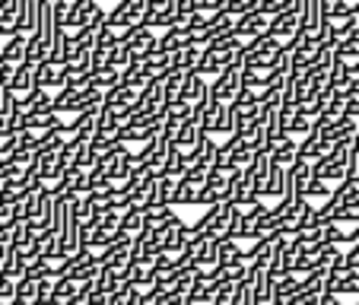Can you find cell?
Here are the masks:
<instances>
[{"mask_svg": "<svg viewBox=\"0 0 359 305\" xmlns=\"http://www.w3.org/2000/svg\"><path fill=\"white\" fill-rule=\"evenodd\" d=\"M242 51H245V67H251V70H271L273 64L283 57V41L273 39L271 32H264V35H258V39L245 41Z\"/></svg>", "mask_w": 359, "mask_h": 305, "instance_id": "obj_1", "label": "cell"}, {"mask_svg": "<svg viewBox=\"0 0 359 305\" xmlns=\"http://www.w3.org/2000/svg\"><path fill=\"white\" fill-rule=\"evenodd\" d=\"M105 22L115 32H130V29L143 26V0H118L115 7L109 10Z\"/></svg>", "mask_w": 359, "mask_h": 305, "instance_id": "obj_2", "label": "cell"}, {"mask_svg": "<svg viewBox=\"0 0 359 305\" xmlns=\"http://www.w3.org/2000/svg\"><path fill=\"white\" fill-rule=\"evenodd\" d=\"M232 182H236L232 175L210 169V172H207V182H203V188H201V194H197V207H210V203L229 201V194H232Z\"/></svg>", "mask_w": 359, "mask_h": 305, "instance_id": "obj_3", "label": "cell"}, {"mask_svg": "<svg viewBox=\"0 0 359 305\" xmlns=\"http://www.w3.org/2000/svg\"><path fill=\"white\" fill-rule=\"evenodd\" d=\"M163 128V115H134L128 124H121V140L124 143H147L149 137H156Z\"/></svg>", "mask_w": 359, "mask_h": 305, "instance_id": "obj_4", "label": "cell"}, {"mask_svg": "<svg viewBox=\"0 0 359 305\" xmlns=\"http://www.w3.org/2000/svg\"><path fill=\"white\" fill-rule=\"evenodd\" d=\"M283 242H286V236H271V238L251 242L248 248H245V264H255V267H261V271H267V267L273 264V258H277V251Z\"/></svg>", "mask_w": 359, "mask_h": 305, "instance_id": "obj_5", "label": "cell"}, {"mask_svg": "<svg viewBox=\"0 0 359 305\" xmlns=\"http://www.w3.org/2000/svg\"><path fill=\"white\" fill-rule=\"evenodd\" d=\"M156 39H159L156 29H149V26H137V29H130V32H118V41H124L134 57L149 55V51L156 48Z\"/></svg>", "mask_w": 359, "mask_h": 305, "instance_id": "obj_6", "label": "cell"}, {"mask_svg": "<svg viewBox=\"0 0 359 305\" xmlns=\"http://www.w3.org/2000/svg\"><path fill=\"white\" fill-rule=\"evenodd\" d=\"M238 89H242V70L226 67L223 74L213 76V80H210V89H207V93H210L217 102H232V99H236Z\"/></svg>", "mask_w": 359, "mask_h": 305, "instance_id": "obj_7", "label": "cell"}, {"mask_svg": "<svg viewBox=\"0 0 359 305\" xmlns=\"http://www.w3.org/2000/svg\"><path fill=\"white\" fill-rule=\"evenodd\" d=\"M267 32H271L273 39H280V41H290L292 35L299 32V10L296 7H283L277 16L267 20Z\"/></svg>", "mask_w": 359, "mask_h": 305, "instance_id": "obj_8", "label": "cell"}, {"mask_svg": "<svg viewBox=\"0 0 359 305\" xmlns=\"http://www.w3.org/2000/svg\"><path fill=\"white\" fill-rule=\"evenodd\" d=\"M267 32V16L261 10H251V13L236 16V26H232V35H238L242 41L258 39V35Z\"/></svg>", "mask_w": 359, "mask_h": 305, "instance_id": "obj_9", "label": "cell"}, {"mask_svg": "<svg viewBox=\"0 0 359 305\" xmlns=\"http://www.w3.org/2000/svg\"><path fill=\"white\" fill-rule=\"evenodd\" d=\"M121 140V121H115L111 115H105L102 111V118H99V124H95V134H93V149L95 153H102L105 147H111V143H118Z\"/></svg>", "mask_w": 359, "mask_h": 305, "instance_id": "obj_10", "label": "cell"}, {"mask_svg": "<svg viewBox=\"0 0 359 305\" xmlns=\"http://www.w3.org/2000/svg\"><path fill=\"white\" fill-rule=\"evenodd\" d=\"M267 156H271V163H277V165H292L299 159V140L292 134H283V137H277V140L271 143V149H267Z\"/></svg>", "mask_w": 359, "mask_h": 305, "instance_id": "obj_11", "label": "cell"}, {"mask_svg": "<svg viewBox=\"0 0 359 305\" xmlns=\"http://www.w3.org/2000/svg\"><path fill=\"white\" fill-rule=\"evenodd\" d=\"M35 86L55 93V89L64 86V64H55V61H39L35 64Z\"/></svg>", "mask_w": 359, "mask_h": 305, "instance_id": "obj_12", "label": "cell"}, {"mask_svg": "<svg viewBox=\"0 0 359 305\" xmlns=\"http://www.w3.org/2000/svg\"><path fill=\"white\" fill-rule=\"evenodd\" d=\"M20 99H22V109L32 111V115H55V93H48V89L35 86L26 95H20Z\"/></svg>", "mask_w": 359, "mask_h": 305, "instance_id": "obj_13", "label": "cell"}, {"mask_svg": "<svg viewBox=\"0 0 359 305\" xmlns=\"http://www.w3.org/2000/svg\"><path fill=\"white\" fill-rule=\"evenodd\" d=\"M99 118H102V109H89V111H80V115H74V121H67V137L93 140Z\"/></svg>", "mask_w": 359, "mask_h": 305, "instance_id": "obj_14", "label": "cell"}, {"mask_svg": "<svg viewBox=\"0 0 359 305\" xmlns=\"http://www.w3.org/2000/svg\"><path fill=\"white\" fill-rule=\"evenodd\" d=\"M207 89H210V83L203 80L201 74L188 70V74L182 76V89H178V99L188 102V105H194V102H201L203 95H207Z\"/></svg>", "mask_w": 359, "mask_h": 305, "instance_id": "obj_15", "label": "cell"}, {"mask_svg": "<svg viewBox=\"0 0 359 305\" xmlns=\"http://www.w3.org/2000/svg\"><path fill=\"white\" fill-rule=\"evenodd\" d=\"M26 51H29V35H10V39L0 41V61L4 64H20L26 61Z\"/></svg>", "mask_w": 359, "mask_h": 305, "instance_id": "obj_16", "label": "cell"}, {"mask_svg": "<svg viewBox=\"0 0 359 305\" xmlns=\"http://www.w3.org/2000/svg\"><path fill=\"white\" fill-rule=\"evenodd\" d=\"M83 109V89H57L55 93V115H80Z\"/></svg>", "mask_w": 359, "mask_h": 305, "instance_id": "obj_17", "label": "cell"}, {"mask_svg": "<svg viewBox=\"0 0 359 305\" xmlns=\"http://www.w3.org/2000/svg\"><path fill=\"white\" fill-rule=\"evenodd\" d=\"M35 238H39V232H35L32 223H13L10 226V248L35 251ZM35 255H39V251H35Z\"/></svg>", "mask_w": 359, "mask_h": 305, "instance_id": "obj_18", "label": "cell"}, {"mask_svg": "<svg viewBox=\"0 0 359 305\" xmlns=\"http://www.w3.org/2000/svg\"><path fill=\"white\" fill-rule=\"evenodd\" d=\"M10 89L16 95H26L29 89H35V64L32 61H20L13 67V76H10Z\"/></svg>", "mask_w": 359, "mask_h": 305, "instance_id": "obj_19", "label": "cell"}, {"mask_svg": "<svg viewBox=\"0 0 359 305\" xmlns=\"http://www.w3.org/2000/svg\"><path fill=\"white\" fill-rule=\"evenodd\" d=\"M201 137H203V130L197 128V121L191 118V121H184L182 128L172 130V147H178V149H191L197 140H201Z\"/></svg>", "mask_w": 359, "mask_h": 305, "instance_id": "obj_20", "label": "cell"}, {"mask_svg": "<svg viewBox=\"0 0 359 305\" xmlns=\"http://www.w3.org/2000/svg\"><path fill=\"white\" fill-rule=\"evenodd\" d=\"M232 26H236V16L229 10H219V13H210L207 16V39H219V35H229Z\"/></svg>", "mask_w": 359, "mask_h": 305, "instance_id": "obj_21", "label": "cell"}, {"mask_svg": "<svg viewBox=\"0 0 359 305\" xmlns=\"http://www.w3.org/2000/svg\"><path fill=\"white\" fill-rule=\"evenodd\" d=\"M217 264H219V267H238V264H245V248H242V242H219V248H217Z\"/></svg>", "mask_w": 359, "mask_h": 305, "instance_id": "obj_22", "label": "cell"}, {"mask_svg": "<svg viewBox=\"0 0 359 305\" xmlns=\"http://www.w3.org/2000/svg\"><path fill=\"white\" fill-rule=\"evenodd\" d=\"M197 57H201V48H191V45L178 48L175 55L169 57V70H175V74H188V70H194Z\"/></svg>", "mask_w": 359, "mask_h": 305, "instance_id": "obj_23", "label": "cell"}, {"mask_svg": "<svg viewBox=\"0 0 359 305\" xmlns=\"http://www.w3.org/2000/svg\"><path fill=\"white\" fill-rule=\"evenodd\" d=\"M283 184H286V169L277 165V163H271V169H267V182H264V201H280Z\"/></svg>", "mask_w": 359, "mask_h": 305, "instance_id": "obj_24", "label": "cell"}, {"mask_svg": "<svg viewBox=\"0 0 359 305\" xmlns=\"http://www.w3.org/2000/svg\"><path fill=\"white\" fill-rule=\"evenodd\" d=\"M118 229H121V238H134L143 232V210L137 207H128V210L118 217Z\"/></svg>", "mask_w": 359, "mask_h": 305, "instance_id": "obj_25", "label": "cell"}, {"mask_svg": "<svg viewBox=\"0 0 359 305\" xmlns=\"http://www.w3.org/2000/svg\"><path fill=\"white\" fill-rule=\"evenodd\" d=\"M219 213H223V201L219 203H210L207 210L197 217V223L191 226L194 232H207V236H213V229H217V223H219Z\"/></svg>", "mask_w": 359, "mask_h": 305, "instance_id": "obj_26", "label": "cell"}, {"mask_svg": "<svg viewBox=\"0 0 359 305\" xmlns=\"http://www.w3.org/2000/svg\"><path fill=\"white\" fill-rule=\"evenodd\" d=\"M16 305H39V283L29 277H20L16 280Z\"/></svg>", "mask_w": 359, "mask_h": 305, "instance_id": "obj_27", "label": "cell"}, {"mask_svg": "<svg viewBox=\"0 0 359 305\" xmlns=\"http://www.w3.org/2000/svg\"><path fill=\"white\" fill-rule=\"evenodd\" d=\"M331 184L327 182H321V178H315V175H309L305 178V184H302V197L305 201H327L331 197Z\"/></svg>", "mask_w": 359, "mask_h": 305, "instance_id": "obj_28", "label": "cell"}, {"mask_svg": "<svg viewBox=\"0 0 359 305\" xmlns=\"http://www.w3.org/2000/svg\"><path fill=\"white\" fill-rule=\"evenodd\" d=\"M118 83H121V70H115V67H99V70H93V86L102 89V93H109L111 86H118Z\"/></svg>", "mask_w": 359, "mask_h": 305, "instance_id": "obj_29", "label": "cell"}, {"mask_svg": "<svg viewBox=\"0 0 359 305\" xmlns=\"http://www.w3.org/2000/svg\"><path fill=\"white\" fill-rule=\"evenodd\" d=\"M137 57L130 55V48L124 45V41H118V45H111L109 48V67H115V70H124V67H130Z\"/></svg>", "mask_w": 359, "mask_h": 305, "instance_id": "obj_30", "label": "cell"}, {"mask_svg": "<svg viewBox=\"0 0 359 305\" xmlns=\"http://www.w3.org/2000/svg\"><path fill=\"white\" fill-rule=\"evenodd\" d=\"M124 280H128L130 286H140V290H147L149 280H153V271H149L147 264H137V261H130V267L124 271Z\"/></svg>", "mask_w": 359, "mask_h": 305, "instance_id": "obj_31", "label": "cell"}, {"mask_svg": "<svg viewBox=\"0 0 359 305\" xmlns=\"http://www.w3.org/2000/svg\"><path fill=\"white\" fill-rule=\"evenodd\" d=\"M175 184H178L175 175H159V178H156V203H165V207H172V197H175Z\"/></svg>", "mask_w": 359, "mask_h": 305, "instance_id": "obj_32", "label": "cell"}, {"mask_svg": "<svg viewBox=\"0 0 359 305\" xmlns=\"http://www.w3.org/2000/svg\"><path fill=\"white\" fill-rule=\"evenodd\" d=\"M197 194H201V188H194V184H188V182H182V178H178L172 203H182V207H197Z\"/></svg>", "mask_w": 359, "mask_h": 305, "instance_id": "obj_33", "label": "cell"}, {"mask_svg": "<svg viewBox=\"0 0 359 305\" xmlns=\"http://www.w3.org/2000/svg\"><path fill=\"white\" fill-rule=\"evenodd\" d=\"M271 236H283L280 232V217L273 210L258 219V238H271Z\"/></svg>", "mask_w": 359, "mask_h": 305, "instance_id": "obj_34", "label": "cell"}, {"mask_svg": "<svg viewBox=\"0 0 359 305\" xmlns=\"http://www.w3.org/2000/svg\"><path fill=\"white\" fill-rule=\"evenodd\" d=\"M236 130V111L229 109V105H223V111H219V121H217V134H229Z\"/></svg>", "mask_w": 359, "mask_h": 305, "instance_id": "obj_35", "label": "cell"}, {"mask_svg": "<svg viewBox=\"0 0 359 305\" xmlns=\"http://www.w3.org/2000/svg\"><path fill=\"white\" fill-rule=\"evenodd\" d=\"M344 267L353 273H359V242H353L350 248L344 251Z\"/></svg>", "mask_w": 359, "mask_h": 305, "instance_id": "obj_36", "label": "cell"}, {"mask_svg": "<svg viewBox=\"0 0 359 305\" xmlns=\"http://www.w3.org/2000/svg\"><path fill=\"white\" fill-rule=\"evenodd\" d=\"M261 0H232L229 4V13L232 16H242V13H251V10H258Z\"/></svg>", "mask_w": 359, "mask_h": 305, "instance_id": "obj_37", "label": "cell"}, {"mask_svg": "<svg viewBox=\"0 0 359 305\" xmlns=\"http://www.w3.org/2000/svg\"><path fill=\"white\" fill-rule=\"evenodd\" d=\"M13 299H16V280L0 273V302H13Z\"/></svg>", "mask_w": 359, "mask_h": 305, "instance_id": "obj_38", "label": "cell"}, {"mask_svg": "<svg viewBox=\"0 0 359 305\" xmlns=\"http://www.w3.org/2000/svg\"><path fill=\"white\" fill-rule=\"evenodd\" d=\"M344 118H350V121H356V124H359V99H356V95H350V99H346V105H344Z\"/></svg>", "mask_w": 359, "mask_h": 305, "instance_id": "obj_39", "label": "cell"}, {"mask_svg": "<svg viewBox=\"0 0 359 305\" xmlns=\"http://www.w3.org/2000/svg\"><path fill=\"white\" fill-rule=\"evenodd\" d=\"M7 255H10V232H4V236H0V267H4Z\"/></svg>", "mask_w": 359, "mask_h": 305, "instance_id": "obj_40", "label": "cell"}, {"mask_svg": "<svg viewBox=\"0 0 359 305\" xmlns=\"http://www.w3.org/2000/svg\"><path fill=\"white\" fill-rule=\"evenodd\" d=\"M318 305H344V302H340V296H331V292H325V296L318 299Z\"/></svg>", "mask_w": 359, "mask_h": 305, "instance_id": "obj_41", "label": "cell"}, {"mask_svg": "<svg viewBox=\"0 0 359 305\" xmlns=\"http://www.w3.org/2000/svg\"><path fill=\"white\" fill-rule=\"evenodd\" d=\"M350 95H356V99H359V76H353V86H350Z\"/></svg>", "mask_w": 359, "mask_h": 305, "instance_id": "obj_42", "label": "cell"}, {"mask_svg": "<svg viewBox=\"0 0 359 305\" xmlns=\"http://www.w3.org/2000/svg\"><path fill=\"white\" fill-rule=\"evenodd\" d=\"M57 305H70V302H57Z\"/></svg>", "mask_w": 359, "mask_h": 305, "instance_id": "obj_43", "label": "cell"}, {"mask_svg": "<svg viewBox=\"0 0 359 305\" xmlns=\"http://www.w3.org/2000/svg\"><path fill=\"white\" fill-rule=\"evenodd\" d=\"M356 305H359V302H356Z\"/></svg>", "mask_w": 359, "mask_h": 305, "instance_id": "obj_44", "label": "cell"}]
</instances>
